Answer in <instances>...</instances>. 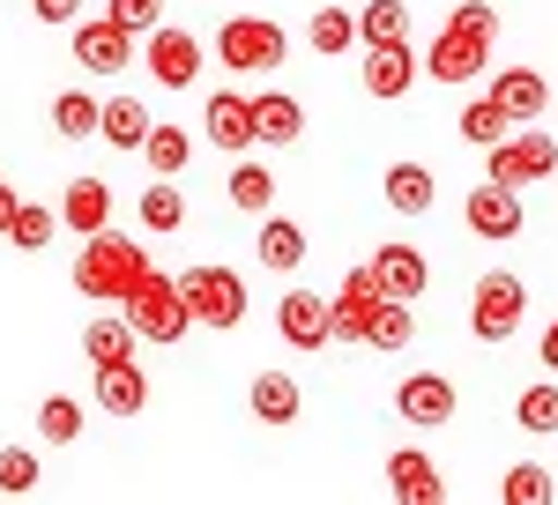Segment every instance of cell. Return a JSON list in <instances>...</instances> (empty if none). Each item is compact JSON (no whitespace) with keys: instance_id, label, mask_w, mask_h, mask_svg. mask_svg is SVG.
Listing matches in <instances>:
<instances>
[{"instance_id":"cell-1","label":"cell","mask_w":558,"mask_h":505,"mask_svg":"<svg viewBox=\"0 0 558 505\" xmlns=\"http://www.w3.org/2000/svg\"><path fill=\"white\" fill-rule=\"evenodd\" d=\"M134 275H149V246H134L128 231H112V223L83 238V253H75V291H83V297L120 305Z\"/></svg>"},{"instance_id":"cell-2","label":"cell","mask_w":558,"mask_h":505,"mask_svg":"<svg viewBox=\"0 0 558 505\" xmlns=\"http://www.w3.org/2000/svg\"><path fill=\"white\" fill-rule=\"evenodd\" d=\"M120 320L134 328V342H179L194 328V312H186V297H179V275H134L128 297H120Z\"/></svg>"},{"instance_id":"cell-3","label":"cell","mask_w":558,"mask_h":505,"mask_svg":"<svg viewBox=\"0 0 558 505\" xmlns=\"http://www.w3.org/2000/svg\"><path fill=\"white\" fill-rule=\"evenodd\" d=\"M283 52H291V38H283L268 15H231V23L216 30V67H223V75H276Z\"/></svg>"},{"instance_id":"cell-4","label":"cell","mask_w":558,"mask_h":505,"mask_svg":"<svg viewBox=\"0 0 558 505\" xmlns=\"http://www.w3.org/2000/svg\"><path fill=\"white\" fill-rule=\"evenodd\" d=\"M179 297H186V312L216 328V335H231L239 320H246V283H239V268H216V260H194L186 275H179Z\"/></svg>"},{"instance_id":"cell-5","label":"cell","mask_w":558,"mask_h":505,"mask_svg":"<svg viewBox=\"0 0 558 505\" xmlns=\"http://www.w3.org/2000/svg\"><path fill=\"white\" fill-rule=\"evenodd\" d=\"M521 312H529V283H521L514 268H492V275L470 291V335L499 349V342H514Z\"/></svg>"},{"instance_id":"cell-6","label":"cell","mask_w":558,"mask_h":505,"mask_svg":"<svg viewBox=\"0 0 558 505\" xmlns=\"http://www.w3.org/2000/svg\"><path fill=\"white\" fill-rule=\"evenodd\" d=\"M551 171H558V141L529 120H521V134H499V141L484 149V178H499V186H536V178H551Z\"/></svg>"},{"instance_id":"cell-7","label":"cell","mask_w":558,"mask_h":505,"mask_svg":"<svg viewBox=\"0 0 558 505\" xmlns=\"http://www.w3.org/2000/svg\"><path fill=\"white\" fill-rule=\"evenodd\" d=\"M142 67L157 75L165 89H194V75L209 67V52H202V38L194 30H172V23H157L149 38H142Z\"/></svg>"},{"instance_id":"cell-8","label":"cell","mask_w":558,"mask_h":505,"mask_svg":"<svg viewBox=\"0 0 558 505\" xmlns=\"http://www.w3.org/2000/svg\"><path fill=\"white\" fill-rule=\"evenodd\" d=\"M380 283H373V268H365V260H357V268H350L343 275V291L328 297V342H357V349H365V328H373V312H380Z\"/></svg>"},{"instance_id":"cell-9","label":"cell","mask_w":558,"mask_h":505,"mask_svg":"<svg viewBox=\"0 0 558 505\" xmlns=\"http://www.w3.org/2000/svg\"><path fill=\"white\" fill-rule=\"evenodd\" d=\"M417 67H432V83L462 89V83H476V75L492 67V45H484V38H470V30H454V23H447V30L432 38V52L417 60Z\"/></svg>"},{"instance_id":"cell-10","label":"cell","mask_w":558,"mask_h":505,"mask_svg":"<svg viewBox=\"0 0 558 505\" xmlns=\"http://www.w3.org/2000/svg\"><path fill=\"white\" fill-rule=\"evenodd\" d=\"M462 223H470L476 238H514L521 231V186H499V178H484V186H470V201H462Z\"/></svg>"},{"instance_id":"cell-11","label":"cell","mask_w":558,"mask_h":505,"mask_svg":"<svg viewBox=\"0 0 558 505\" xmlns=\"http://www.w3.org/2000/svg\"><path fill=\"white\" fill-rule=\"evenodd\" d=\"M395 417H402V423H425V431L454 423V379H439V372H410L402 386H395Z\"/></svg>"},{"instance_id":"cell-12","label":"cell","mask_w":558,"mask_h":505,"mask_svg":"<svg viewBox=\"0 0 558 505\" xmlns=\"http://www.w3.org/2000/svg\"><path fill=\"white\" fill-rule=\"evenodd\" d=\"M373 283H380L387 297H402V305H417V297L432 291V260L417 246H373Z\"/></svg>"},{"instance_id":"cell-13","label":"cell","mask_w":558,"mask_h":505,"mask_svg":"<svg viewBox=\"0 0 558 505\" xmlns=\"http://www.w3.org/2000/svg\"><path fill=\"white\" fill-rule=\"evenodd\" d=\"M202 126H209L216 149L246 157V149H254V97H246V89H216L209 104H202Z\"/></svg>"},{"instance_id":"cell-14","label":"cell","mask_w":558,"mask_h":505,"mask_svg":"<svg viewBox=\"0 0 558 505\" xmlns=\"http://www.w3.org/2000/svg\"><path fill=\"white\" fill-rule=\"evenodd\" d=\"M410 83H417V52H410V38L365 45V89H373L380 104H395V97H410Z\"/></svg>"},{"instance_id":"cell-15","label":"cell","mask_w":558,"mask_h":505,"mask_svg":"<svg viewBox=\"0 0 558 505\" xmlns=\"http://www.w3.org/2000/svg\"><path fill=\"white\" fill-rule=\"evenodd\" d=\"M75 60H83L89 75H120L134 67V38L112 23V15H97V23H75Z\"/></svg>"},{"instance_id":"cell-16","label":"cell","mask_w":558,"mask_h":505,"mask_svg":"<svg viewBox=\"0 0 558 505\" xmlns=\"http://www.w3.org/2000/svg\"><path fill=\"white\" fill-rule=\"evenodd\" d=\"M276 335L291 342V349H328V297L283 291L276 297Z\"/></svg>"},{"instance_id":"cell-17","label":"cell","mask_w":558,"mask_h":505,"mask_svg":"<svg viewBox=\"0 0 558 505\" xmlns=\"http://www.w3.org/2000/svg\"><path fill=\"white\" fill-rule=\"evenodd\" d=\"M97 409L105 417H142L149 409V372L120 357V365H97Z\"/></svg>"},{"instance_id":"cell-18","label":"cell","mask_w":558,"mask_h":505,"mask_svg":"<svg viewBox=\"0 0 558 505\" xmlns=\"http://www.w3.org/2000/svg\"><path fill=\"white\" fill-rule=\"evenodd\" d=\"M492 104L507 112V120H544V104H551V83L536 75V67H499L492 75Z\"/></svg>"},{"instance_id":"cell-19","label":"cell","mask_w":558,"mask_h":505,"mask_svg":"<svg viewBox=\"0 0 558 505\" xmlns=\"http://www.w3.org/2000/svg\"><path fill=\"white\" fill-rule=\"evenodd\" d=\"M299 134H305V104L291 89H260L254 97V141L260 149H291Z\"/></svg>"},{"instance_id":"cell-20","label":"cell","mask_w":558,"mask_h":505,"mask_svg":"<svg viewBox=\"0 0 558 505\" xmlns=\"http://www.w3.org/2000/svg\"><path fill=\"white\" fill-rule=\"evenodd\" d=\"M387 491H395L402 505H439V498H447V483H439V468H432V454H417V446L387 454Z\"/></svg>"},{"instance_id":"cell-21","label":"cell","mask_w":558,"mask_h":505,"mask_svg":"<svg viewBox=\"0 0 558 505\" xmlns=\"http://www.w3.org/2000/svg\"><path fill=\"white\" fill-rule=\"evenodd\" d=\"M380 194H387V209L395 215H432V201H439V186H432V164H387V178H380Z\"/></svg>"},{"instance_id":"cell-22","label":"cell","mask_w":558,"mask_h":505,"mask_svg":"<svg viewBox=\"0 0 558 505\" xmlns=\"http://www.w3.org/2000/svg\"><path fill=\"white\" fill-rule=\"evenodd\" d=\"M60 223H68L75 238L105 231V223H112V186H105V178H75V186H68V201H60Z\"/></svg>"},{"instance_id":"cell-23","label":"cell","mask_w":558,"mask_h":505,"mask_svg":"<svg viewBox=\"0 0 558 505\" xmlns=\"http://www.w3.org/2000/svg\"><path fill=\"white\" fill-rule=\"evenodd\" d=\"M305 231L291 223V215H260V268H276V275H299L305 268Z\"/></svg>"},{"instance_id":"cell-24","label":"cell","mask_w":558,"mask_h":505,"mask_svg":"<svg viewBox=\"0 0 558 505\" xmlns=\"http://www.w3.org/2000/svg\"><path fill=\"white\" fill-rule=\"evenodd\" d=\"M299 409H305V394L291 372H254V417L260 423H299Z\"/></svg>"},{"instance_id":"cell-25","label":"cell","mask_w":558,"mask_h":505,"mask_svg":"<svg viewBox=\"0 0 558 505\" xmlns=\"http://www.w3.org/2000/svg\"><path fill=\"white\" fill-rule=\"evenodd\" d=\"M186 157H194V134H186V126H157V120H149V134H142V164L157 171V178H179Z\"/></svg>"},{"instance_id":"cell-26","label":"cell","mask_w":558,"mask_h":505,"mask_svg":"<svg viewBox=\"0 0 558 505\" xmlns=\"http://www.w3.org/2000/svg\"><path fill=\"white\" fill-rule=\"evenodd\" d=\"M97 134H105V141H112V149H142V134H149V112H142V104H134V97H105V104H97Z\"/></svg>"},{"instance_id":"cell-27","label":"cell","mask_w":558,"mask_h":505,"mask_svg":"<svg viewBox=\"0 0 558 505\" xmlns=\"http://www.w3.org/2000/svg\"><path fill=\"white\" fill-rule=\"evenodd\" d=\"M223 186H231V209H246V215H268V209H276V178H268V164H254V157H239Z\"/></svg>"},{"instance_id":"cell-28","label":"cell","mask_w":558,"mask_h":505,"mask_svg":"<svg viewBox=\"0 0 558 505\" xmlns=\"http://www.w3.org/2000/svg\"><path fill=\"white\" fill-rule=\"evenodd\" d=\"M134 215H142V231H179L186 223V194H179L172 178H157V186H142V201H134Z\"/></svg>"},{"instance_id":"cell-29","label":"cell","mask_w":558,"mask_h":505,"mask_svg":"<svg viewBox=\"0 0 558 505\" xmlns=\"http://www.w3.org/2000/svg\"><path fill=\"white\" fill-rule=\"evenodd\" d=\"M350 23H357V45H387V38H410V8H402V0H365V8H357Z\"/></svg>"},{"instance_id":"cell-30","label":"cell","mask_w":558,"mask_h":505,"mask_svg":"<svg viewBox=\"0 0 558 505\" xmlns=\"http://www.w3.org/2000/svg\"><path fill=\"white\" fill-rule=\"evenodd\" d=\"M52 134H60V141H89V134H97V97H89V89H60V97H52Z\"/></svg>"},{"instance_id":"cell-31","label":"cell","mask_w":558,"mask_h":505,"mask_svg":"<svg viewBox=\"0 0 558 505\" xmlns=\"http://www.w3.org/2000/svg\"><path fill=\"white\" fill-rule=\"evenodd\" d=\"M52 223H60V215L45 209V201H23V194H15V215H8L0 238H15V253H38V246H52Z\"/></svg>"},{"instance_id":"cell-32","label":"cell","mask_w":558,"mask_h":505,"mask_svg":"<svg viewBox=\"0 0 558 505\" xmlns=\"http://www.w3.org/2000/svg\"><path fill=\"white\" fill-rule=\"evenodd\" d=\"M410 335H417L410 305H402V297H380V312H373V328H365V349H410Z\"/></svg>"},{"instance_id":"cell-33","label":"cell","mask_w":558,"mask_h":505,"mask_svg":"<svg viewBox=\"0 0 558 505\" xmlns=\"http://www.w3.org/2000/svg\"><path fill=\"white\" fill-rule=\"evenodd\" d=\"M83 357L89 365H120V357H134V328L128 320H89L83 328Z\"/></svg>"},{"instance_id":"cell-34","label":"cell","mask_w":558,"mask_h":505,"mask_svg":"<svg viewBox=\"0 0 558 505\" xmlns=\"http://www.w3.org/2000/svg\"><path fill=\"white\" fill-rule=\"evenodd\" d=\"M514 423H521V431H536V439H551V431H558V386H551V379H536V386H521V402H514Z\"/></svg>"},{"instance_id":"cell-35","label":"cell","mask_w":558,"mask_h":505,"mask_svg":"<svg viewBox=\"0 0 558 505\" xmlns=\"http://www.w3.org/2000/svg\"><path fill=\"white\" fill-rule=\"evenodd\" d=\"M462 141H476V149H492V141H499V134H514V120H507V112H499V104H492V97H470V104H462Z\"/></svg>"},{"instance_id":"cell-36","label":"cell","mask_w":558,"mask_h":505,"mask_svg":"<svg viewBox=\"0 0 558 505\" xmlns=\"http://www.w3.org/2000/svg\"><path fill=\"white\" fill-rule=\"evenodd\" d=\"M499 498L507 505H551V468L544 461H514L507 483H499Z\"/></svg>"},{"instance_id":"cell-37","label":"cell","mask_w":558,"mask_h":505,"mask_svg":"<svg viewBox=\"0 0 558 505\" xmlns=\"http://www.w3.org/2000/svg\"><path fill=\"white\" fill-rule=\"evenodd\" d=\"M38 439H45V446H75V439H83V402L52 394V402L38 409Z\"/></svg>"},{"instance_id":"cell-38","label":"cell","mask_w":558,"mask_h":505,"mask_svg":"<svg viewBox=\"0 0 558 505\" xmlns=\"http://www.w3.org/2000/svg\"><path fill=\"white\" fill-rule=\"evenodd\" d=\"M357 45V23H350V8H313V52H350Z\"/></svg>"},{"instance_id":"cell-39","label":"cell","mask_w":558,"mask_h":505,"mask_svg":"<svg viewBox=\"0 0 558 505\" xmlns=\"http://www.w3.org/2000/svg\"><path fill=\"white\" fill-rule=\"evenodd\" d=\"M38 491V454L31 446H0V498H31Z\"/></svg>"},{"instance_id":"cell-40","label":"cell","mask_w":558,"mask_h":505,"mask_svg":"<svg viewBox=\"0 0 558 505\" xmlns=\"http://www.w3.org/2000/svg\"><path fill=\"white\" fill-rule=\"evenodd\" d=\"M105 15H112L128 38H149V30L165 23V0H105Z\"/></svg>"},{"instance_id":"cell-41","label":"cell","mask_w":558,"mask_h":505,"mask_svg":"<svg viewBox=\"0 0 558 505\" xmlns=\"http://www.w3.org/2000/svg\"><path fill=\"white\" fill-rule=\"evenodd\" d=\"M454 30H470V38H499V8H492V0H462V8H454Z\"/></svg>"},{"instance_id":"cell-42","label":"cell","mask_w":558,"mask_h":505,"mask_svg":"<svg viewBox=\"0 0 558 505\" xmlns=\"http://www.w3.org/2000/svg\"><path fill=\"white\" fill-rule=\"evenodd\" d=\"M75 8H83V0H31V15L52 23V30H68V23H75Z\"/></svg>"},{"instance_id":"cell-43","label":"cell","mask_w":558,"mask_h":505,"mask_svg":"<svg viewBox=\"0 0 558 505\" xmlns=\"http://www.w3.org/2000/svg\"><path fill=\"white\" fill-rule=\"evenodd\" d=\"M536 357H544V365H551V379H558V320L544 328V342H536Z\"/></svg>"},{"instance_id":"cell-44","label":"cell","mask_w":558,"mask_h":505,"mask_svg":"<svg viewBox=\"0 0 558 505\" xmlns=\"http://www.w3.org/2000/svg\"><path fill=\"white\" fill-rule=\"evenodd\" d=\"M8 215H15V186H8V171H0V231H8Z\"/></svg>"}]
</instances>
